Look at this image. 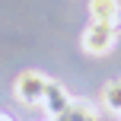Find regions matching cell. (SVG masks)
I'll return each instance as SVG.
<instances>
[{
	"label": "cell",
	"instance_id": "obj_1",
	"mask_svg": "<svg viewBox=\"0 0 121 121\" xmlns=\"http://www.w3.org/2000/svg\"><path fill=\"white\" fill-rule=\"evenodd\" d=\"M45 86H48V77L38 70H22L13 83V96L19 99L22 105H42V96H45Z\"/></svg>",
	"mask_w": 121,
	"mask_h": 121
},
{
	"label": "cell",
	"instance_id": "obj_2",
	"mask_svg": "<svg viewBox=\"0 0 121 121\" xmlns=\"http://www.w3.org/2000/svg\"><path fill=\"white\" fill-rule=\"evenodd\" d=\"M80 42H83V51H89V54H108L118 42V29L105 22H89Z\"/></svg>",
	"mask_w": 121,
	"mask_h": 121
},
{
	"label": "cell",
	"instance_id": "obj_3",
	"mask_svg": "<svg viewBox=\"0 0 121 121\" xmlns=\"http://www.w3.org/2000/svg\"><path fill=\"white\" fill-rule=\"evenodd\" d=\"M70 92L64 89L60 83H54V80H48V86H45V96H42V105H45V112H48L51 118H60L67 108H70Z\"/></svg>",
	"mask_w": 121,
	"mask_h": 121
},
{
	"label": "cell",
	"instance_id": "obj_4",
	"mask_svg": "<svg viewBox=\"0 0 121 121\" xmlns=\"http://www.w3.org/2000/svg\"><path fill=\"white\" fill-rule=\"evenodd\" d=\"M89 16L92 22H105L121 29V3L118 0H89Z\"/></svg>",
	"mask_w": 121,
	"mask_h": 121
},
{
	"label": "cell",
	"instance_id": "obj_5",
	"mask_svg": "<svg viewBox=\"0 0 121 121\" xmlns=\"http://www.w3.org/2000/svg\"><path fill=\"white\" fill-rule=\"evenodd\" d=\"M102 102L108 112H118L121 115V80H112V83H105L102 89Z\"/></svg>",
	"mask_w": 121,
	"mask_h": 121
},
{
	"label": "cell",
	"instance_id": "obj_6",
	"mask_svg": "<svg viewBox=\"0 0 121 121\" xmlns=\"http://www.w3.org/2000/svg\"><path fill=\"white\" fill-rule=\"evenodd\" d=\"M0 121H10V118H6V115H0Z\"/></svg>",
	"mask_w": 121,
	"mask_h": 121
}]
</instances>
